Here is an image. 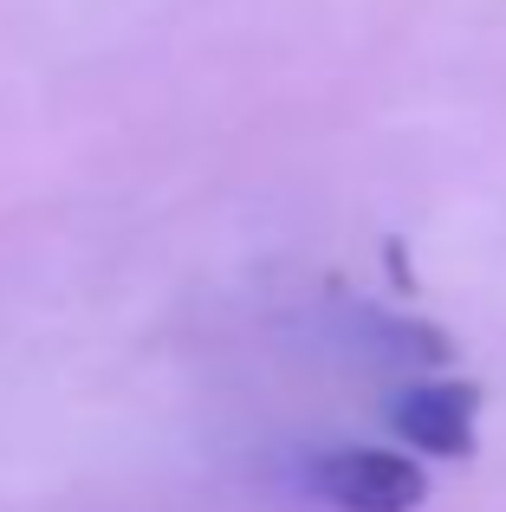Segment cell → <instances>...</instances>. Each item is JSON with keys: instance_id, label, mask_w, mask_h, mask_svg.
I'll use <instances>...</instances> for the list:
<instances>
[{"instance_id": "6da1fadb", "label": "cell", "mask_w": 506, "mask_h": 512, "mask_svg": "<svg viewBox=\"0 0 506 512\" xmlns=\"http://www.w3.org/2000/svg\"><path fill=\"white\" fill-rule=\"evenodd\" d=\"M312 493L338 512H416L429 500V474L390 448H338L312 461Z\"/></svg>"}, {"instance_id": "7a4b0ae2", "label": "cell", "mask_w": 506, "mask_h": 512, "mask_svg": "<svg viewBox=\"0 0 506 512\" xmlns=\"http://www.w3.org/2000/svg\"><path fill=\"white\" fill-rule=\"evenodd\" d=\"M390 428L409 441L416 454L435 461H468L474 454V428H481V389L474 383H409L390 402Z\"/></svg>"}]
</instances>
